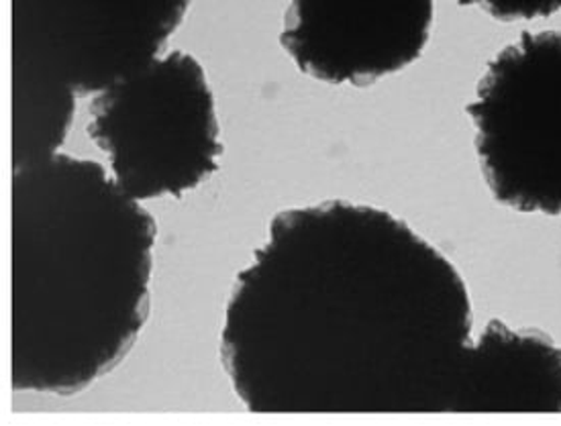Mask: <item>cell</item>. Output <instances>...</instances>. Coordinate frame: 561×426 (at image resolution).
Segmentation results:
<instances>
[{"label":"cell","mask_w":561,"mask_h":426,"mask_svg":"<svg viewBox=\"0 0 561 426\" xmlns=\"http://www.w3.org/2000/svg\"><path fill=\"white\" fill-rule=\"evenodd\" d=\"M472 338V296L444 251L385 208L325 200L272 219L219 349L255 414H439Z\"/></svg>","instance_id":"6da1fadb"},{"label":"cell","mask_w":561,"mask_h":426,"mask_svg":"<svg viewBox=\"0 0 561 426\" xmlns=\"http://www.w3.org/2000/svg\"><path fill=\"white\" fill-rule=\"evenodd\" d=\"M158 224L94 160L54 153L9 186V385L76 396L134 349Z\"/></svg>","instance_id":"7a4b0ae2"},{"label":"cell","mask_w":561,"mask_h":426,"mask_svg":"<svg viewBox=\"0 0 561 426\" xmlns=\"http://www.w3.org/2000/svg\"><path fill=\"white\" fill-rule=\"evenodd\" d=\"M90 139L135 200L180 198L221 160L215 94L198 59L168 51L90 103Z\"/></svg>","instance_id":"3957f363"},{"label":"cell","mask_w":561,"mask_h":426,"mask_svg":"<svg viewBox=\"0 0 561 426\" xmlns=\"http://www.w3.org/2000/svg\"><path fill=\"white\" fill-rule=\"evenodd\" d=\"M488 188L523 215L561 217V31L523 33L468 104Z\"/></svg>","instance_id":"277c9868"},{"label":"cell","mask_w":561,"mask_h":426,"mask_svg":"<svg viewBox=\"0 0 561 426\" xmlns=\"http://www.w3.org/2000/svg\"><path fill=\"white\" fill-rule=\"evenodd\" d=\"M191 0H9L11 87L99 94L162 56Z\"/></svg>","instance_id":"5b68a950"},{"label":"cell","mask_w":561,"mask_h":426,"mask_svg":"<svg viewBox=\"0 0 561 426\" xmlns=\"http://www.w3.org/2000/svg\"><path fill=\"white\" fill-rule=\"evenodd\" d=\"M435 0H290L280 44L302 74L368 87L423 56Z\"/></svg>","instance_id":"8992f818"},{"label":"cell","mask_w":561,"mask_h":426,"mask_svg":"<svg viewBox=\"0 0 561 426\" xmlns=\"http://www.w3.org/2000/svg\"><path fill=\"white\" fill-rule=\"evenodd\" d=\"M451 414H561V345L492 319L459 368Z\"/></svg>","instance_id":"52a82bcc"},{"label":"cell","mask_w":561,"mask_h":426,"mask_svg":"<svg viewBox=\"0 0 561 426\" xmlns=\"http://www.w3.org/2000/svg\"><path fill=\"white\" fill-rule=\"evenodd\" d=\"M459 4L476 7L504 23L535 21L561 11V0H459Z\"/></svg>","instance_id":"ba28073f"}]
</instances>
